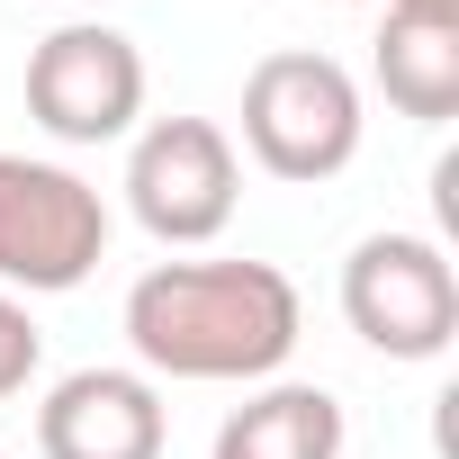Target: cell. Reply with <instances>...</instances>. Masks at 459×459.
Instances as JSON below:
<instances>
[{
  "mask_svg": "<svg viewBox=\"0 0 459 459\" xmlns=\"http://www.w3.org/2000/svg\"><path fill=\"white\" fill-rule=\"evenodd\" d=\"M307 298L280 262H153L126 289V351L144 378L262 387L289 369Z\"/></svg>",
  "mask_w": 459,
  "mask_h": 459,
  "instance_id": "1",
  "label": "cell"
},
{
  "mask_svg": "<svg viewBox=\"0 0 459 459\" xmlns=\"http://www.w3.org/2000/svg\"><path fill=\"white\" fill-rule=\"evenodd\" d=\"M244 153L289 180V189H316L333 171H351L360 153V82L333 64V55H262L244 73Z\"/></svg>",
  "mask_w": 459,
  "mask_h": 459,
  "instance_id": "2",
  "label": "cell"
},
{
  "mask_svg": "<svg viewBox=\"0 0 459 459\" xmlns=\"http://www.w3.org/2000/svg\"><path fill=\"white\" fill-rule=\"evenodd\" d=\"M108 262V198L73 162L0 153V289L64 298Z\"/></svg>",
  "mask_w": 459,
  "mask_h": 459,
  "instance_id": "3",
  "label": "cell"
},
{
  "mask_svg": "<svg viewBox=\"0 0 459 459\" xmlns=\"http://www.w3.org/2000/svg\"><path fill=\"white\" fill-rule=\"evenodd\" d=\"M244 198V153L216 117H153L126 144V216L162 253H198L235 225Z\"/></svg>",
  "mask_w": 459,
  "mask_h": 459,
  "instance_id": "4",
  "label": "cell"
},
{
  "mask_svg": "<svg viewBox=\"0 0 459 459\" xmlns=\"http://www.w3.org/2000/svg\"><path fill=\"white\" fill-rule=\"evenodd\" d=\"M342 325L378 360H441L459 333V271L432 235H360L342 262Z\"/></svg>",
  "mask_w": 459,
  "mask_h": 459,
  "instance_id": "5",
  "label": "cell"
},
{
  "mask_svg": "<svg viewBox=\"0 0 459 459\" xmlns=\"http://www.w3.org/2000/svg\"><path fill=\"white\" fill-rule=\"evenodd\" d=\"M28 117L55 144H117L144 117V55L108 19H64L28 55Z\"/></svg>",
  "mask_w": 459,
  "mask_h": 459,
  "instance_id": "6",
  "label": "cell"
},
{
  "mask_svg": "<svg viewBox=\"0 0 459 459\" xmlns=\"http://www.w3.org/2000/svg\"><path fill=\"white\" fill-rule=\"evenodd\" d=\"M171 414L144 369H73L37 405V459H162Z\"/></svg>",
  "mask_w": 459,
  "mask_h": 459,
  "instance_id": "7",
  "label": "cell"
},
{
  "mask_svg": "<svg viewBox=\"0 0 459 459\" xmlns=\"http://www.w3.org/2000/svg\"><path fill=\"white\" fill-rule=\"evenodd\" d=\"M369 73H378L396 117L450 126L459 117V0H387Z\"/></svg>",
  "mask_w": 459,
  "mask_h": 459,
  "instance_id": "8",
  "label": "cell"
},
{
  "mask_svg": "<svg viewBox=\"0 0 459 459\" xmlns=\"http://www.w3.org/2000/svg\"><path fill=\"white\" fill-rule=\"evenodd\" d=\"M342 396L307 378H262L235 414L216 423L207 459H342Z\"/></svg>",
  "mask_w": 459,
  "mask_h": 459,
  "instance_id": "9",
  "label": "cell"
},
{
  "mask_svg": "<svg viewBox=\"0 0 459 459\" xmlns=\"http://www.w3.org/2000/svg\"><path fill=\"white\" fill-rule=\"evenodd\" d=\"M46 369V333H37V316H28V298H10L0 289V405L10 396H28V378Z\"/></svg>",
  "mask_w": 459,
  "mask_h": 459,
  "instance_id": "10",
  "label": "cell"
},
{
  "mask_svg": "<svg viewBox=\"0 0 459 459\" xmlns=\"http://www.w3.org/2000/svg\"><path fill=\"white\" fill-rule=\"evenodd\" d=\"M325 10H360V0H325Z\"/></svg>",
  "mask_w": 459,
  "mask_h": 459,
  "instance_id": "11",
  "label": "cell"
},
{
  "mask_svg": "<svg viewBox=\"0 0 459 459\" xmlns=\"http://www.w3.org/2000/svg\"><path fill=\"white\" fill-rule=\"evenodd\" d=\"M0 459H10V450H0Z\"/></svg>",
  "mask_w": 459,
  "mask_h": 459,
  "instance_id": "12",
  "label": "cell"
}]
</instances>
